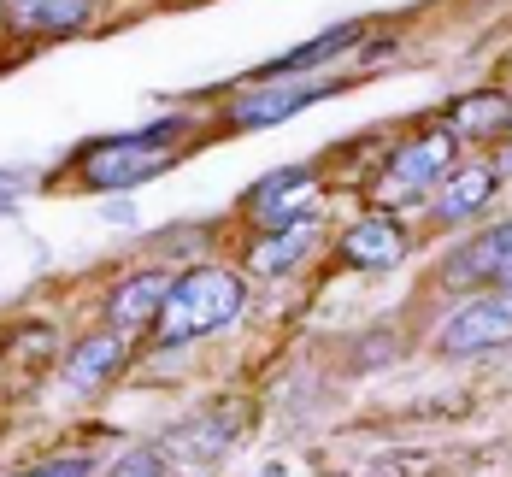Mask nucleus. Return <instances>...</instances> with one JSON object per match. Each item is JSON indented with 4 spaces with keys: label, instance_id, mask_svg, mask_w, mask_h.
Returning a JSON list of instances; mask_svg holds the SVG:
<instances>
[{
    "label": "nucleus",
    "instance_id": "nucleus-1",
    "mask_svg": "<svg viewBox=\"0 0 512 477\" xmlns=\"http://www.w3.org/2000/svg\"><path fill=\"white\" fill-rule=\"evenodd\" d=\"M248 307V277L236 265H189L177 271L171 295H165V313L154 324V348H189L212 330L236 324Z\"/></svg>",
    "mask_w": 512,
    "mask_h": 477
},
{
    "label": "nucleus",
    "instance_id": "nucleus-2",
    "mask_svg": "<svg viewBox=\"0 0 512 477\" xmlns=\"http://www.w3.org/2000/svg\"><path fill=\"white\" fill-rule=\"evenodd\" d=\"M460 165V142L436 124V130H418L407 142H395L389 154H383V171H377V183L365 189V201L377 212H401V207H418V201H430V189L448 177Z\"/></svg>",
    "mask_w": 512,
    "mask_h": 477
},
{
    "label": "nucleus",
    "instance_id": "nucleus-3",
    "mask_svg": "<svg viewBox=\"0 0 512 477\" xmlns=\"http://www.w3.org/2000/svg\"><path fill=\"white\" fill-rule=\"evenodd\" d=\"M177 130H183V118H165L154 130H130V136H101L83 148L77 177L89 189H136L177 165Z\"/></svg>",
    "mask_w": 512,
    "mask_h": 477
},
{
    "label": "nucleus",
    "instance_id": "nucleus-4",
    "mask_svg": "<svg viewBox=\"0 0 512 477\" xmlns=\"http://www.w3.org/2000/svg\"><path fill=\"white\" fill-rule=\"evenodd\" d=\"M507 342H512V289L471 295L436 330V354H448V360H471V354H489V348H507Z\"/></svg>",
    "mask_w": 512,
    "mask_h": 477
},
{
    "label": "nucleus",
    "instance_id": "nucleus-5",
    "mask_svg": "<svg viewBox=\"0 0 512 477\" xmlns=\"http://www.w3.org/2000/svg\"><path fill=\"white\" fill-rule=\"evenodd\" d=\"M318 165H277L271 177H259L254 189L242 195V212L254 218L259 230H283V224H301L318 218Z\"/></svg>",
    "mask_w": 512,
    "mask_h": 477
},
{
    "label": "nucleus",
    "instance_id": "nucleus-6",
    "mask_svg": "<svg viewBox=\"0 0 512 477\" xmlns=\"http://www.w3.org/2000/svg\"><path fill=\"white\" fill-rule=\"evenodd\" d=\"M495 189H501L495 159H460V165L430 189L424 212H430V224H436V230H460V224H471V218H483V212H489Z\"/></svg>",
    "mask_w": 512,
    "mask_h": 477
},
{
    "label": "nucleus",
    "instance_id": "nucleus-7",
    "mask_svg": "<svg viewBox=\"0 0 512 477\" xmlns=\"http://www.w3.org/2000/svg\"><path fill=\"white\" fill-rule=\"evenodd\" d=\"M407 248H412L407 224L395 212H377V207L359 212L354 224L336 236V260L354 265V271H395V265L407 260Z\"/></svg>",
    "mask_w": 512,
    "mask_h": 477
},
{
    "label": "nucleus",
    "instance_id": "nucleus-8",
    "mask_svg": "<svg viewBox=\"0 0 512 477\" xmlns=\"http://www.w3.org/2000/svg\"><path fill=\"white\" fill-rule=\"evenodd\" d=\"M324 95H336V83H324V77H312V83H248L236 101H230V130H265V124H283V118H295L301 106L324 101Z\"/></svg>",
    "mask_w": 512,
    "mask_h": 477
},
{
    "label": "nucleus",
    "instance_id": "nucleus-9",
    "mask_svg": "<svg viewBox=\"0 0 512 477\" xmlns=\"http://www.w3.org/2000/svg\"><path fill=\"white\" fill-rule=\"evenodd\" d=\"M442 130H448L454 142H471V148L507 142L512 136V89H471V95H460V101H448Z\"/></svg>",
    "mask_w": 512,
    "mask_h": 477
},
{
    "label": "nucleus",
    "instance_id": "nucleus-10",
    "mask_svg": "<svg viewBox=\"0 0 512 477\" xmlns=\"http://www.w3.org/2000/svg\"><path fill=\"white\" fill-rule=\"evenodd\" d=\"M171 283H177L171 271H136V277L112 283V295H106V324H112L118 336H142V330H154L159 313H165Z\"/></svg>",
    "mask_w": 512,
    "mask_h": 477
},
{
    "label": "nucleus",
    "instance_id": "nucleus-11",
    "mask_svg": "<svg viewBox=\"0 0 512 477\" xmlns=\"http://www.w3.org/2000/svg\"><path fill=\"white\" fill-rule=\"evenodd\" d=\"M324 242V224L318 218H301V224H283V230H259L248 242V271L259 277H289L312 260V248Z\"/></svg>",
    "mask_w": 512,
    "mask_h": 477
},
{
    "label": "nucleus",
    "instance_id": "nucleus-12",
    "mask_svg": "<svg viewBox=\"0 0 512 477\" xmlns=\"http://www.w3.org/2000/svg\"><path fill=\"white\" fill-rule=\"evenodd\" d=\"M130 360V342L118 336V330H95V336H83L71 354H65V389H77V395H89V389H106L118 371Z\"/></svg>",
    "mask_w": 512,
    "mask_h": 477
},
{
    "label": "nucleus",
    "instance_id": "nucleus-13",
    "mask_svg": "<svg viewBox=\"0 0 512 477\" xmlns=\"http://www.w3.org/2000/svg\"><path fill=\"white\" fill-rule=\"evenodd\" d=\"M359 36H365V24H336V30H324V36H312L301 48H289L283 59H271V65H259L248 83H295V77H307V71H324L336 53L359 48Z\"/></svg>",
    "mask_w": 512,
    "mask_h": 477
},
{
    "label": "nucleus",
    "instance_id": "nucleus-14",
    "mask_svg": "<svg viewBox=\"0 0 512 477\" xmlns=\"http://www.w3.org/2000/svg\"><path fill=\"white\" fill-rule=\"evenodd\" d=\"M448 277H471V283H489V289H512V218L483 230L477 242H465L460 260H448Z\"/></svg>",
    "mask_w": 512,
    "mask_h": 477
},
{
    "label": "nucleus",
    "instance_id": "nucleus-15",
    "mask_svg": "<svg viewBox=\"0 0 512 477\" xmlns=\"http://www.w3.org/2000/svg\"><path fill=\"white\" fill-rule=\"evenodd\" d=\"M236 424H242V413L212 407V413H201V419L177 424V430H171V448H177L183 460H195V466H212L218 454H230V448H236Z\"/></svg>",
    "mask_w": 512,
    "mask_h": 477
},
{
    "label": "nucleus",
    "instance_id": "nucleus-16",
    "mask_svg": "<svg viewBox=\"0 0 512 477\" xmlns=\"http://www.w3.org/2000/svg\"><path fill=\"white\" fill-rule=\"evenodd\" d=\"M6 12L24 24V30H42V36H65L77 24H89L95 0H6Z\"/></svg>",
    "mask_w": 512,
    "mask_h": 477
},
{
    "label": "nucleus",
    "instance_id": "nucleus-17",
    "mask_svg": "<svg viewBox=\"0 0 512 477\" xmlns=\"http://www.w3.org/2000/svg\"><path fill=\"white\" fill-rule=\"evenodd\" d=\"M18 477H95V460H89V454H71V460H48V466L18 472Z\"/></svg>",
    "mask_w": 512,
    "mask_h": 477
},
{
    "label": "nucleus",
    "instance_id": "nucleus-18",
    "mask_svg": "<svg viewBox=\"0 0 512 477\" xmlns=\"http://www.w3.org/2000/svg\"><path fill=\"white\" fill-rule=\"evenodd\" d=\"M118 477H165V472H159L154 460H130V466H124Z\"/></svg>",
    "mask_w": 512,
    "mask_h": 477
},
{
    "label": "nucleus",
    "instance_id": "nucleus-19",
    "mask_svg": "<svg viewBox=\"0 0 512 477\" xmlns=\"http://www.w3.org/2000/svg\"><path fill=\"white\" fill-rule=\"evenodd\" d=\"M507 77H512V53H507Z\"/></svg>",
    "mask_w": 512,
    "mask_h": 477
},
{
    "label": "nucleus",
    "instance_id": "nucleus-20",
    "mask_svg": "<svg viewBox=\"0 0 512 477\" xmlns=\"http://www.w3.org/2000/svg\"><path fill=\"white\" fill-rule=\"evenodd\" d=\"M507 142H512V136H507Z\"/></svg>",
    "mask_w": 512,
    "mask_h": 477
}]
</instances>
